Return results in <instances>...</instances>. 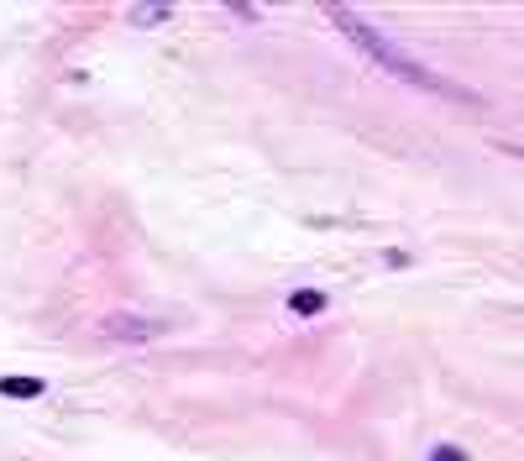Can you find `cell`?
Listing matches in <instances>:
<instances>
[{
	"label": "cell",
	"instance_id": "cell-4",
	"mask_svg": "<svg viewBox=\"0 0 524 461\" xmlns=\"http://www.w3.org/2000/svg\"><path fill=\"white\" fill-rule=\"evenodd\" d=\"M289 309L293 315H320V309H325V293H320V288H293Z\"/></svg>",
	"mask_w": 524,
	"mask_h": 461
},
{
	"label": "cell",
	"instance_id": "cell-2",
	"mask_svg": "<svg viewBox=\"0 0 524 461\" xmlns=\"http://www.w3.org/2000/svg\"><path fill=\"white\" fill-rule=\"evenodd\" d=\"M106 336H116V341H147V336H158V325H147V320H111Z\"/></svg>",
	"mask_w": 524,
	"mask_h": 461
},
{
	"label": "cell",
	"instance_id": "cell-5",
	"mask_svg": "<svg viewBox=\"0 0 524 461\" xmlns=\"http://www.w3.org/2000/svg\"><path fill=\"white\" fill-rule=\"evenodd\" d=\"M174 16V5H137L131 11V21H142V27H153V21H168Z\"/></svg>",
	"mask_w": 524,
	"mask_h": 461
},
{
	"label": "cell",
	"instance_id": "cell-1",
	"mask_svg": "<svg viewBox=\"0 0 524 461\" xmlns=\"http://www.w3.org/2000/svg\"><path fill=\"white\" fill-rule=\"evenodd\" d=\"M325 16H331V27H336V32H347L351 48H362V53H367L372 63H378V68H383V74H394V79H404V84H419V90H441V95H457V90H451V84H441V79H435V74H430V68H425L419 58H409L404 48H399V43L388 37V32H378L372 21H362V16H356L351 5H331Z\"/></svg>",
	"mask_w": 524,
	"mask_h": 461
},
{
	"label": "cell",
	"instance_id": "cell-6",
	"mask_svg": "<svg viewBox=\"0 0 524 461\" xmlns=\"http://www.w3.org/2000/svg\"><path fill=\"white\" fill-rule=\"evenodd\" d=\"M430 461H472L462 451V446H435V451H430Z\"/></svg>",
	"mask_w": 524,
	"mask_h": 461
},
{
	"label": "cell",
	"instance_id": "cell-3",
	"mask_svg": "<svg viewBox=\"0 0 524 461\" xmlns=\"http://www.w3.org/2000/svg\"><path fill=\"white\" fill-rule=\"evenodd\" d=\"M0 399H43V378H0Z\"/></svg>",
	"mask_w": 524,
	"mask_h": 461
}]
</instances>
